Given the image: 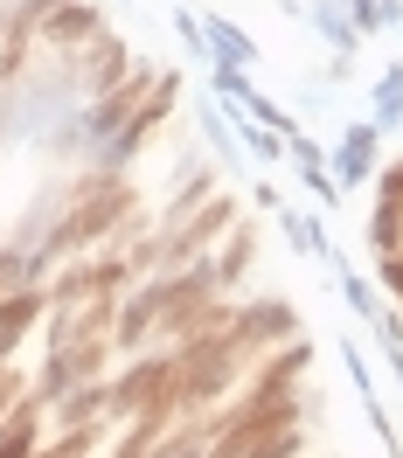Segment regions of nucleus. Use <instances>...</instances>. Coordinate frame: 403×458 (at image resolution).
Returning a JSON list of instances; mask_svg holds the SVG:
<instances>
[{"mask_svg": "<svg viewBox=\"0 0 403 458\" xmlns=\"http://www.w3.org/2000/svg\"><path fill=\"white\" fill-rule=\"evenodd\" d=\"M174 105H181V70H167V77L153 84V98H146L140 112L125 118V125H118V132L98 146V153H90V174H112V181H125V174L140 167V153L160 140V125L174 118Z\"/></svg>", "mask_w": 403, "mask_h": 458, "instance_id": "f257e3e1", "label": "nucleus"}, {"mask_svg": "<svg viewBox=\"0 0 403 458\" xmlns=\"http://www.w3.org/2000/svg\"><path fill=\"white\" fill-rule=\"evenodd\" d=\"M112 369V341H70V347H42V361L29 375V396L35 403H63L70 389H84Z\"/></svg>", "mask_w": 403, "mask_h": 458, "instance_id": "f03ea898", "label": "nucleus"}, {"mask_svg": "<svg viewBox=\"0 0 403 458\" xmlns=\"http://www.w3.org/2000/svg\"><path fill=\"white\" fill-rule=\"evenodd\" d=\"M292 334H299V313H292L286 299H236L230 313V341L258 361V354H271V347H286Z\"/></svg>", "mask_w": 403, "mask_h": 458, "instance_id": "7ed1b4c3", "label": "nucleus"}, {"mask_svg": "<svg viewBox=\"0 0 403 458\" xmlns=\"http://www.w3.org/2000/svg\"><path fill=\"white\" fill-rule=\"evenodd\" d=\"M42 319H49V292H42V285L0 299V369L21 354V341H29V334H42Z\"/></svg>", "mask_w": 403, "mask_h": 458, "instance_id": "20e7f679", "label": "nucleus"}, {"mask_svg": "<svg viewBox=\"0 0 403 458\" xmlns=\"http://www.w3.org/2000/svg\"><path fill=\"white\" fill-rule=\"evenodd\" d=\"M98 424H112V382L105 375L70 389L63 403H49V430H98Z\"/></svg>", "mask_w": 403, "mask_h": 458, "instance_id": "39448f33", "label": "nucleus"}, {"mask_svg": "<svg viewBox=\"0 0 403 458\" xmlns=\"http://www.w3.org/2000/svg\"><path fill=\"white\" fill-rule=\"evenodd\" d=\"M375 125H347L341 132V146H334V160H327V174H334V188H355V181H375Z\"/></svg>", "mask_w": 403, "mask_h": 458, "instance_id": "423d86ee", "label": "nucleus"}, {"mask_svg": "<svg viewBox=\"0 0 403 458\" xmlns=\"http://www.w3.org/2000/svg\"><path fill=\"white\" fill-rule=\"evenodd\" d=\"M42 437H49V403L21 396L14 417H0V458H35V452H42Z\"/></svg>", "mask_w": 403, "mask_h": 458, "instance_id": "0eeeda50", "label": "nucleus"}, {"mask_svg": "<svg viewBox=\"0 0 403 458\" xmlns=\"http://www.w3.org/2000/svg\"><path fill=\"white\" fill-rule=\"evenodd\" d=\"M209 264H216V278H223V292H236L244 278H251V264H258V229L251 223H236L216 250H209Z\"/></svg>", "mask_w": 403, "mask_h": 458, "instance_id": "6e6552de", "label": "nucleus"}, {"mask_svg": "<svg viewBox=\"0 0 403 458\" xmlns=\"http://www.w3.org/2000/svg\"><path fill=\"white\" fill-rule=\"evenodd\" d=\"M286 160L299 167V181L313 188V201H320V208H327V201H341V188H334V174H327V146H320V140H306V132H292V140H286Z\"/></svg>", "mask_w": 403, "mask_h": 458, "instance_id": "1a4fd4ad", "label": "nucleus"}, {"mask_svg": "<svg viewBox=\"0 0 403 458\" xmlns=\"http://www.w3.org/2000/svg\"><path fill=\"white\" fill-rule=\"evenodd\" d=\"M202 42H209V56H216V63H236V70H251V63H258V42L236 29V21H223V14H209V21H202Z\"/></svg>", "mask_w": 403, "mask_h": 458, "instance_id": "9d476101", "label": "nucleus"}, {"mask_svg": "<svg viewBox=\"0 0 403 458\" xmlns=\"http://www.w3.org/2000/svg\"><path fill=\"white\" fill-rule=\"evenodd\" d=\"M29 285H49L35 250L29 243H0V299H14V292H29Z\"/></svg>", "mask_w": 403, "mask_h": 458, "instance_id": "9b49d317", "label": "nucleus"}, {"mask_svg": "<svg viewBox=\"0 0 403 458\" xmlns=\"http://www.w3.org/2000/svg\"><path fill=\"white\" fill-rule=\"evenodd\" d=\"M369 125H375V132H397V125H403V63H397V70H390V77H375V90H369Z\"/></svg>", "mask_w": 403, "mask_h": 458, "instance_id": "f8f14e48", "label": "nucleus"}, {"mask_svg": "<svg viewBox=\"0 0 403 458\" xmlns=\"http://www.w3.org/2000/svg\"><path fill=\"white\" fill-rule=\"evenodd\" d=\"M306 452V424H286V430H264V437H251L236 458H299Z\"/></svg>", "mask_w": 403, "mask_h": 458, "instance_id": "ddd939ff", "label": "nucleus"}, {"mask_svg": "<svg viewBox=\"0 0 403 458\" xmlns=\"http://www.w3.org/2000/svg\"><path fill=\"white\" fill-rule=\"evenodd\" d=\"M279 223L292 229V250H306V258L334 264V250H327V236H320V216H299V208H279Z\"/></svg>", "mask_w": 403, "mask_h": 458, "instance_id": "4468645a", "label": "nucleus"}, {"mask_svg": "<svg viewBox=\"0 0 403 458\" xmlns=\"http://www.w3.org/2000/svg\"><path fill=\"white\" fill-rule=\"evenodd\" d=\"M369 250H375V258L403 250V208H397V201H375V216H369Z\"/></svg>", "mask_w": 403, "mask_h": 458, "instance_id": "2eb2a0df", "label": "nucleus"}, {"mask_svg": "<svg viewBox=\"0 0 403 458\" xmlns=\"http://www.w3.org/2000/svg\"><path fill=\"white\" fill-rule=\"evenodd\" d=\"M341 14H355V35L397 29V21H403V0H341Z\"/></svg>", "mask_w": 403, "mask_h": 458, "instance_id": "dca6fc26", "label": "nucleus"}, {"mask_svg": "<svg viewBox=\"0 0 403 458\" xmlns=\"http://www.w3.org/2000/svg\"><path fill=\"white\" fill-rule=\"evenodd\" d=\"M313 21H320V35H327V42L341 49V56L355 49V42H362V35H355V21L341 14V0H320V14H313Z\"/></svg>", "mask_w": 403, "mask_h": 458, "instance_id": "f3484780", "label": "nucleus"}, {"mask_svg": "<svg viewBox=\"0 0 403 458\" xmlns=\"http://www.w3.org/2000/svg\"><path fill=\"white\" fill-rule=\"evenodd\" d=\"M375 292H390L403 306V250H390V258H375Z\"/></svg>", "mask_w": 403, "mask_h": 458, "instance_id": "a211bd4d", "label": "nucleus"}, {"mask_svg": "<svg viewBox=\"0 0 403 458\" xmlns=\"http://www.w3.org/2000/svg\"><path fill=\"white\" fill-rule=\"evenodd\" d=\"M216 90H230L236 105H251V98H258V90H251V77H244L236 63H216Z\"/></svg>", "mask_w": 403, "mask_h": 458, "instance_id": "6ab92c4d", "label": "nucleus"}, {"mask_svg": "<svg viewBox=\"0 0 403 458\" xmlns=\"http://www.w3.org/2000/svg\"><path fill=\"white\" fill-rule=\"evenodd\" d=\"M375 201H397V208H403V153H397L382 174H375Z\"/></svg>", "mask_w": 403, "mask_h": 458, "instance_id": "aec40b11", "label": "nucleus"}, {"mask_svg": "<svg viewBox=\"0 0 403 458\" xmlns=\"http://www.w3.org/2000/svg\"><path fill=\"white\" fill-rule=\"evenodd\" d=\"M390 354V375H397V389H403V347H382Z\"/></svg>", "mask_w": 403, "mask_h": 458, "instance_id": "412c9836", "label": "nucleus"}]
</instances>
